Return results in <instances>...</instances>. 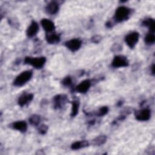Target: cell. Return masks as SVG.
<instances>
[{"label": "cell", "mask_w": 155, "mask_h": 155, "mask_svg": "<svg viewBox=\"0 0 155 155\" xmlns=\"http://www.w3.org/2000/svg\"><path fill=\"white\" fill-rule=\"evenodd\" d=\"M131 15V9L125 6H120L115 11L113 19L116 22L127 20Z\"/></svg>", "instance_id": "cell-1"}, {"label": "cell", "mask_w": 155, "mask_h": 155, "mask_svg": "<svg viewBox=\"0 0 155 155\" xmlns=\"http://www.w3.org/2000/svg\"><path fill=\"white\" fill-rule=\"evenodd\" d=\"M33 71L31 70H26L22 71L21 73L18 75L13 81V85L16 87H22L24 85L31 79Z\"/></svg>", "instance_id": "cell-2"}, {"label": "cell", "mask_w": 155, "mask_h": 155, "mask_svg": "<svg viewBox=\"0 0 155 155\" xmlns=\"http://www.w3.org/2000/svg\"><path fill=\"white\" fill-rule=\"evenodd\" d=\"M46 62V58L44 56L41 57H30L27 56L24 60L25 64L30 65L36 69L42 68Z\"/></svg>", "instance_id": "cell-3"}, {"label": "cell", "mask_w": 155, "mask_h": 155, "mask_svg": "<svg viewBox=\"0 0 155 155\" xmlns=\"http://www.w3.org/2000/svg\"><path fill=\"white\" fill-rule=\"evenodd\" d=\"M52 101L53 108L55 110H61L63 108L68 102V99L66 94H59L53 97Z\"/></svg>", "instance_id": "cell-4"}, {"label": "cell", "mask_w": 155, "mask_h": 155, "mask_svg": "<svg viewBox=\"0 0 155 155\" xmlns=\"http://www.w3.org/2000/svg\"><path fill=\"white\" fill-rule=\"evenodd\" d=\"M129 65V62L127 58L123 55H116L114 57L112 62L111 66L113 68L127 67Z\"/></svg>", "instance_id": "cell-5"}, {"label": "cell", "mask_w": 155, "mask_h": 155, "mask_svg": "<svg viewBox=\"0 0 155 155\" xmlns=\"http://www.w3.org/2000/svg\"><path fill=\"white\" fill-rule=\"evenodd\" d=\"M139 38V33L137 31H132L125 37V42L130 48H134Z\"/></svg>", "instance_id": "cell-6"}, {"label": "cell", "mask_w": 155, "mask_h": 155, "mask_svg": "<svg viewBox=\"0 0 155 155\" xmlns=\"http://www.w3.org/2000/svg\"><path fill=\"white\" fill-rule=\"evenodd\" d=\"M134 116L139 121H147L150 119L151 110L149 108H142L136 111Z\"/></svg>", "instance_id": "cell-7"}, {"label": "cell", "mask_w": 155, "mask_h": 155, "mask_svg": "<svg viewBox=\"0 0 155 155\" xmlns=\"http://www.w3.org/2000/svg\"><path fill=\"white\" fill-rule=\"evenodd\" d=\"M82 41L78 38H73L65 42V46L71 51H78L82 45Z\"/></svg>", "instance_id": "cell-8"}, {"label": "cell", "mask_w": 155, "mask_h": 155, "mask_svg": "<svg viewBox=\"0 0 155 155\" xmlns=\"http://www.w3.org/2000/svg\"><path fill=\"white\" fill-rule=\"evenodd\" d=\"M91 85V81L90 79H85L82 81L75 87V91L79 93H85L90 89Z\"/></svg>", "instance_id": "cell-9"}, {"label": "cell", "mask_w": 155, "mask_h": 155, "mask_svg": "<svg viewBox=\"0 0 155 155\" xmlns=\"http://www.w3.org/2000/svg\"><path fill=\"white\" fill-rule=\"evenodd\" d=\"M33 99V94L32 93H24L18 99V104L20 107H24L30 102Z\"/></svg>", "instance_id": "cell-10"}, {"label": "cell", "mask_w": 155, "mask_h": 155, "mask_svg": "<svg viewBox=\"0 0 155 155\" xmlns=\"http://www.w3.org/2000/svg\"><path fill=\"white\" fill-rule=\"evenodd\" d=\"M41 24L44 28V30L46 31V33H50L54 31L55 25L53 21L48 19L44 18L41 21Z\"/></svg>", "instance_id": "cell-11"}, {"label": "cell", "mask_w": 155, "mask_h": 155, "mask_svg": "<svg viewBox=\"0 0 155 155\" xmlns=\"http://www.w3.org/2000/svg\"><path fill=\"white\" fill-rule=\"evenodd\" d=\"M45 39L50 44H55L59 42L61 40L60 35L56 33L54 31L50 33H46Z\"/></svg>", "instance_id": "cell-12"}, {"label": "cell", "mask_w": 155, "mask_h": 155, "mask_svg": "<svg viewBox=\"0 0 155 155\" xmlns=\"http://www.w3.org/2000/svg\"><path fill=\"white\" fill-rule=\"evenodd\" d=\"M12 128L18 130L21 133L26 132L27 130V124L24 120H19L14 122L10 124V126Z\"/></svg>", "instance_id": "cell-13"}, {"label": "cell", "mask_w": 155, "mask_h": 155, "mask_svg": "<svg viewBox=\"0 0 155 155\" xmlns=\"http://www.w3.org/2000/svg\"><path fill=\"white\" fill-rule=\"evenodd\" d=\"M38 31H39L38 24L36 21H32L30 25L27 29L26 34L28 37L32 38L37 34Z\"/></svg>", "instance_id": "cell-14"}, {"label": "cell", "mask_w": 155, "mask_h": 155, "mask_svg": "<svg viewBox=\"0 0 155 155\" xmlns=\"http://www.w3.org/2000/svg\"><path fill=\"white\" fill-rule=\"evenodd\" d=\"M59 8V6L57 2L51 1L46 5L45 9L47 13L50 15H53L58 13Z\"/></svg>", "instance_id": "cell-15"}, {"label": "cell", "mask_w": 155, "mask_h": 155, "mask_svg": "<svg viewBox=\"0 0 155 155\" xmlns=\"http://www.w3.org/2000/svg\"><path fill=\"white\" fill-rule=\"evenodd\" d=\"M142 25L147 27L149 29V32L154 33V20L151 18H147L143 20L142 22Z\"/></svg>", "instance_id": "cell-16"}, {"label": "cell", "mask_w": 155, "mask_h": 155, "mask_svg": "<svg viewBox=\"0 0 155 155\" xmlns=\"http://www.w3.org/2000/svg\"><path fill=\"white\" fill-rule=\"evenodd\" d=\"M88 145H89V142L86 140L76 141L71 145V149L73 150H77L85 148Z\"/></svg>", "instance_id": "cell-17"}, {"label": "cell", "mask_w": 155, "mask_h": 155, "mask_svg": "<svg viewBox=\"0 0 155 155\" xmlns=\"http://www.w3.org/2000/svg\"><path fill=\"white\" fill-rule=\"evenodd\" d=\"M79 105H80V102L78 99H74L71 101V113H70V116L73 117H75L79 111Z\"/></svg>", "instance_id": "cell-18"}, {"label": "cell", "mask_w": 155, "mask_h": 155, "mask_svg": "<svg viewBox=\"0 0 155 155\" xmlns=\"http://www.w3.org/2000/svg\"><path fill=\"white\" fill-rule=\"evenodd\" d=\"M107 139V137L105 135H100L94 138L91 140V143L95 146H100L104 144L106 142Z\"/></svg>", "instance_id": "cell-19"}, {"label": "cell", "mask_w": 155, "mask_h": 155, "mask_svg": "<svg viewBox=\"0 0 155 155\" xmlns=\"http://www.w3.org/2000/svg\"><path fill=\"white\" fill-rule=\"evenodd\" d=\"M41 120V116L38 114H33L30 116L28 119V121L31 125L33 126H38Z\"/></svg>", "instance_id": "cell-20"}, {"label": "cell", "mask_w": 155, "mask_h": 155, "mask_svg": "<svg viewBox=\"0 0 155 155\" xmlns=\"http://www.w3.org/2000/svg\"><path fill=\"white\" fill-rule=\"evenodd\" d=\"M144 41L147 45H153L155 42V36L154 33H148L145 36Z\"/></svg>", "instance_id": "cell-21"}, {"label": "cell", "mask_w": 155, "mask_h": 155, "mask_svg": "<svg viewBox=\"0 0 155 155\" xmlns=\"http://www.w3.org/2000/svg\"><path fill=\"white\" fill-rule=\"evenodd\" d=\"M108 112V107L107 106H103L100 107L98 110L96 112L95 115H96L97 116H105L106 114H107Z\"/></svg>", "instance_id": "cell-22"}, {"label": "cell", "mask_w": 155, "mask_h": 155, "mask_svg": "<svg viewBox=\"0 0 155 155\" xmlns=\"http://www.w3.org/2000/svg\"><path fill=\"white\" fill-rule=\"evenodd\" d=\"M61 82H62V84L65 87H70L72 85L73 81H72L71 78L70 76H67L62 79Z\"/></svg>", "instance_id": "cell-23"}, {"label": "cell", "mask_w": 155, "mask_h": 155, "mask_svg": "<svg viewBox=\"0 0 155 155\" xmlns=\"http://www.w3.org/2000/svg\"><path fill=\"white\" fill-rule=\"evenodd\" d=\"M48 126L45 124H41V125H38V132L41 134H45L47 133V131H48Z\"/></svg>", "instance_id": "cell-24"}, {"label": "cell", "mask_w": 155, "mask_h": 155, "mask_svg": "<svg viewBox=\"0 0 155 155\" xmlns=\"http://www.w3.org/2000/svg\"><path fill=\"white\" fill-rule=\"evenodd\" d=\"M101 39H102V37L101 36L94 35L91 38V42L95 43V44H97L101 41Z\"/></svg>", "instance_id": "cell-25"}, {"label": "cell", "mask_w": 155, "mask_h": 155, "mask_svg": "<svg viewBox=\"0 0 155 155\" xmlns=\"http://www.w3.org/2000/svg\"><path fill=\"white\" fill-rule=\"evenodd\" d=\"M105 25L107 28H112L113 27V22L111 21H108L106 22L105 24Z\"/></svg>", "instance_id": "cell-26"}, {"label": "cell", "mask_w": 155, "mask_h": 155, "mask_svg": "<svg viewBox=\"0 0 155 155\" xmlns=\"http://www.w3.org/2000/svg\"><path fill=\"white\" fill-rule=\"evenodd\" d=\"M154 68H155V65H154V64H153L152 66L151 67V73H152V74H153V75H154V73H155Z\"/></svg>", "instance_id": "cell-27"}, {"label": "cell", "mask_w": 155, "mask_h": 155, "mask_svg": "<svg viewBox=\"0 0 155 155\" xmlns=\"http://www.w3.org/2000/svg\"><path fill=\"white\" fill-rule=\"evenodd\" d=\"M123 104H124V101H122V100H120V101H119L117 102V105L118 107H120V106H122V105H123Z\"/></svg>", "instance_id": "cell-28"}, {"label": "cell", "mask_w": 155, "mask_h": 155, "mask_svg": "<svg viewBox=\"0 0 155 155\" xmlns=\"http://www.w3.org/2000/svg\"><path fill=\"white\" fill-rule=\"evenodd\" d=\"M95 123V120H90L88 122V124L90 125H94Z\"/></svg>", "instance_id": "cell-29"}]
</instances>
